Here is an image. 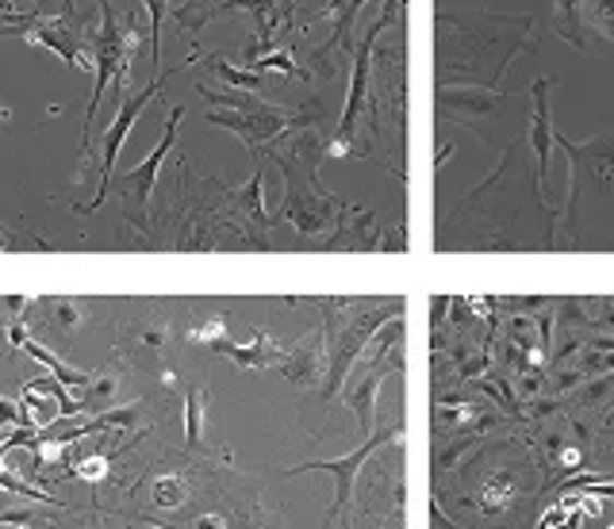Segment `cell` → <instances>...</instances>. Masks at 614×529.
Here are the masks:
<instances>
[{
    "label": "cell",
    "instance_id": "obj_9",
    "mask_svg": "<svg viewBox=\"0 0 614 529\" xmlns=\"http://www.w3.org/2000/svg\"><path fill=\"white\" fill-rule=\"evenodd\" d=\"M185 119V108H169V119H166V131H162L158 146L150 150L146 157H142L134 169L119 173L116 180H111V188L119 192V208H123V219L134 226V231H150V200H154V185H158V173L162 165H166V157L174 154L177 146V127H181Z\"/></svg>",
    "mask_w": 614,
    "mask_h": 529
},
{
    "label": "cell",
    "instance_id": "obj_3",
    "mask_svg": "<svg viewBox=\"0 0 614 529\" xmlns=\"http://www.w3.org/2000/svg\"><path fill=\"white\" fill-rule=\"evenodd\" d=\"M403 150H408V93H403V39L395 32L392 47L373 50V73L365 89V111L357 124L354 157L380 162L403 180Z\"/></svg>",
    "mask_w": 614,
    "mask_h": 529
},
{
    "label": "cell",
    "instance_id": "obj_8",
    "mask_svg": "<svg viewBox=\"0 0 614 529\" xmlns=\"http://www.w3.org/2000/svg\"><path fill=\"white\" fill-rule=\"evenodd\" d=\"M185 66H192V58H185L177 70H166V73H154V78L146 81L142 89H134V93H123L119 96V108H116V119H111V127L104 131L101 139V185H96L93 200L88 203H78V211H96L104 203V196L111 192V180H116V162H119V150L127 146V139H131V127L139 124V116L146 111L150 101H158L162 93H166V81H174L177 73L185 70Z\"/></svg>",
    "mask_w": 614,
    "mask_h": 529
},
{
    "label": "cell",
    "instance_id": "obj_11",
    "mask_svg": "<svg viewBox=\"0 0 614 529\" xmlns=\"http://www.w3.org/2000/svg\"><path fill=\"white\" fill-rule=\"evenodd\" d=\"M553 35L580 55L614 58V0H553Z\"/></svg>",
    "mask_w": 614,
    "mask_h": 529
},
{
    "label": "cell",
    "instance_id": "obj_15",
    "mask_svg": "<svg viewBox=\"0 0 614 529\" xmlns=\"http://www.w3.org/2000/svg\"><path fill=\"white\" fill-rule=\"evenodd\" d=\"M553 89H557V78H550V73H542V78L530 85V124H527V150L534 154V169H538V180L545 185V177H550V157L553 150H557V127H553V108H550V96Z\"/></svg>",
    "mask_w": 614,
    "mask_h": 529
},
{
    "label": "cell",
    "instance_id": "obj_4",
    "mask_svg": "<svg viewBox=\"0 0 614 529\" xmlns=\"http://www.w3.org/2000/svg\"><path fill=\"white\" fill-rule=\"evenodd\" d=\"M557 150H565L572 162V192H568V208L560 215L565 238L557 246H591V234H599V223L614 231V131L588 142H572L557 131Z\"/></svg>",
    "mask_w": 614,
    "mask_h": 529
},
{
    "label": "cell",
    "instance_id": "obj_23",
    "mask_svg": "<svg viewBox=\"0 0 614 529\" xmlns=\"http://www.w3.org/2000/svg\"><path fill=\"white\" fill-rule=\"evenodd\" d=\"M146 9V32H150V58H154V73H158V58H162V24L169 16V0H142Z\"/></svg>",
    "mask_w": 614,
    "mask_h": 529
},
{
    "label": "cell",
    "instance_id": "obj_6",
    "mask_svg": "<svg viewBox=\"0 0 614 529\" xmlns=\"http://www.w3.org/2000/svg\"><path fill=\"white\" fill-rule=\"evenodd\" d=\"M327 330V380L323 399H339L357 353L377 338L380 322L400 319L403 299H316Z\"/></svg>",
    "mask_w": 614,
    "mask_h": 529
},
{
    "label": "cell",
    "instance_id": "obj_27",
    "mask_svg": "<svg viewBox=\"0 0 614 529\" xmlns=\"http://www.w3.org/2000/svg\"><path fill=\"white\" fill-rule=\"evenodd\" d=\"M131 338L142 350H162V345H166V327H162V322H139V327L131 330Z\"/></svg>",
    "mask_w": 614,
    "mask_h": 529
},
{
    "label": "cell",
    "instance_id": "obj_7",
    "mask_svg": "<svg viewBox=\"0 0 614 529\" xmlns=\"http://www.w3.org/2000/svg\"><path fill=\"white\" fill-rule=\"evenodd\" d=\"M269 157H273L284 177V203L276 219L323 249L327 242H331V234L339 231L346 200L334 196L331 188L319 180V165H307L292 154H281V150H269Z\"/></svg>",
    "mask_w": 614,
    "mask_h": 529
},
{
    "label": "cell",
    "instance_id": "obj_10",
    "mask_svg": "<svg viewBox=\"0 0 614 529\" xmlns=\"http://www.w3.org/2000/svg\"><path fill=\"white\" fill-rule=\"evenodd\" d=\"M511 93L484 85H438V116L449 124H461L476 134L488 150H499V124H504V108Z\"/></svg>",
    "mask_w": 614,
    "mask_h": 529
},
{
    "label": "cell",
    "instance_id": "obj_18",
    "mask_svg": "<svg viewBox=\"0 0 614 529\" xmlns=\"http://www.w3.org/2000/svg\"><path fill=\"white\" fill-rule=\"evenodd\" d=\"M323 365H327V330H311L304 342H296L284 353L281 373L292 384H299V388H311L319 380V373H323Z\"/></svg>",
    "mask_w": 614,
    "mask_h": 529
},
{
    "label": "cell",
    "instance_id": "obj_28",
    "mask_svg": "<svg viewBox=\"0 0 614 529\" xmlns=\"http://www.w3.org/2000/svg\"><path fill=\"white\" fill-rule=\"evenodd\" d=\"M189 529H227V521H223V514L208 510V514H197Z\"/></svg>",
    "mask_w": 614,
    "mask_h": 529
},
{
    "label": "cell",
    "instance_id": "obj_13",
    "mask_svg": "<svg viewBox=\"0 0 614 529\" xmlns=\"http://www.w3.org/2000/svg\"><path fill=\"white\" fill-rule=\"evenodd\" d=\"M0 39H24L58 55L73 70H96L93 62V35H81V27L62 16H16L12 27H0Z\"/></svg>",
    "mask_w": 614,
    "mask_h": 529
},
{
    "label": "cell",
    "instance_id": "obj_17",
    "mask_svg": "<svg viewBox=\"0 0 614 529\" xmlns=\"http://www.w3.org/2000/svg\"><path fill=\"white\" fill-rule=\"evenodd\" d=\"M392 373H400V345L388 353L385 365H369L365 380L357 384V388H350L346 396H342L350 407H354V414H357V422H362L365 434H373V430H377V426H373V419H377V396H380V384H385Z\"/></svg>",
    "mask_w": 614,
    "mask_h": 529
},
{
    "label": "cell",
    "instance_id": "obj_19",
    "mask_svg": "<svg viewBox=\"0 0 614 529\" xmlns=\"http://www.w3.org/2000/svg\"><path fill=\"white\" fill-rule=\"evenodd\" d=\"M27 315H39L43 327L50 330H81L88 319V304L85 299H73V296H55V299H32Z\"/></svg>",
    "mask_w": 614,
    "mask_h": 529
},
{
    "label": "cell",
    "instance_id": "obj_12",
    "mask_svg": "<svg viewBox=\"0 0 614 529\" xmlns=\"http://www.w3.org/2000/svg\"><path fill=\"white\" fill-rule=\"evenodd\" d=\"M400 437H403V422H400V419L380 422V426L373 430V434H365V442L357 445V449L350 452V457H342V460H307V465L288 468L284 475H299V472H331V475H334V506H331V514H327V529H331L334 521H339L342 514H346L350 506H354L357 475H362L365 460H369L373 452L400 445Z\"/></svg>",
    "mask_w": 614,
    "mask_h": 529
},
{
    "label": "cell",
    "instance_id": "obj_14",
    "mask_svg": "<svg viewBox=\"0 0 614 529\" xmlns=\"http://www.w3.org/2000/svg\"><path fill=\"white\" fill-rule=\"evenodd\" d=\"M369 4V0H331L319 16H311L316 24H331V39L323 43L319 50H311V78H334V70H339V62L334 58L346 50V58L354 62V27H357V16H362V9Z\"/></svg>",
    "mask_w": 614,
    "mask_h": 529
},
{
    "label": "cell",
    "instance_id": "obj_26",
    "mask_svg": "<svg viewBox=\"0 0 614 529\" xmlns=\"http://www.w3.org/2000/svg\"><path fill=\"white\" fill-rule=\"evenodd\" d=\"M108 468H111V460L104 457V452H96V457H85V460H78V465L70 468L78 480H88V483H101L104 475H108Z\"/></svg>",
    "mask_w": 614,
    "mask_h": 529
},
{
    "label": "cell",
    "instance_id": "obj_32",
    "mask_svg": "<svg viewBox=\"0 0 614 529\" xmlns=\"http://www.w3.org/2000/svg\"><path fill=\"white\" fill-rule=\"evenodd\" d=\"M150 529H162V526H150Z\"/></svg>",
    "mask_w": 614,
    "mask_h": 529
},
{
    "label": "cell",
    "instance_id": "obj_25",
    "mask_svg": "<svg viewBox=\"0 0 614 529\" xmlns=\"http://www.w3.org/2000/svg\"><path fill=\"white\" fill-rule=\"evenodd\" d=\"M185 483L177 480V475H166V480H154V503L162 506V510H177V506H185Z\"/></svg>",
    "mask_w": 614,
    "mask_h": 529
},
{
    "label": "cell",
    "instance_id": "obj_22",
    "mask_svg": "<svg viewBox=\"0 0 614 529\" xmlns=\"http://www.w3.org/2000/svg\"><path fill=\"white\" fill-rule=\"evenodd\" d=\"M204 407H208L204 384H192L185 391V445L189 449H200V442H204Z\"/></svg>",
    "mask_w": 614,
    "mask_h": 529
},
{
    "label": "cell",
    "instance_id": "obj_30",
    "mask_svg": "<svg viewBox=\"0 0 614 529\" xmlns=\"http://www.w3.org/2000/svg\"><path fill=\"white\" fill-rule=\"evenodd\" d=\"M4 307H9L12 315H20V311H27V307H32V299H27V296H9V299H4Z\"/></svg>",
    "mask_w": 614,
    "mask_h": 529
},
{
    "label": "cell",
    "instance_id": "obj_33",
    "mask_svg": "<svg viewBox=\"0 0 614 529\" xmlns=\"http://www.w3.org/2000/svg\"><path fill=\"white\" fill-rule=\"evenodd\" d=\"M0 399H4V396H0Z\"/></svg>",
    "mask_w": 614,
    "mask_h": 529
},
{
    "label": "cell",
    "instance_id": "obj_21",
    "mask_svg": "<svg viewBox=\"0 0 614 529\" xmlns=\"http://www.w3.org/2000/svg\"><path fill=\"white\" fill-rule=\"evenodd\" d=\"M24 353H27V357L39 361V365L47 368V373L55 376V380H62L66 388H88V384H93V373H81V368H70L62 357H58L55 350H50V345H43L39 338H27Z\"/></svg>",
    "mask_w": 614,
    "mask_h": 529
},
{
    "label": "cell",
    "instance_id": "obj_2",
    "mask_svg": "<svg viewBox=\"0 0 614 529\" xmlns=\"http://www.w3.org/2000/svg\"><path fill=\"white\" fill-rule=\"evenodd\" d=\"M438 78L441 85L499 89L507 66L519 55H534L542 24L534 12L499 16V12H438Z\"/></svg>",
    "mask_w": 614,
    "mask_h": 529
},
{
    "label": "cell",
    "instance_id": "obj_16",
    "mask_svg": "<svg viewBox=\"0 0 614 529\" xmlns=\"http://www.w3.org/2000/svg\"><path fill=\"white\" fill-rule=\"evenodd\" d=\"M323 249H385V231H380V219L373 215L365 203H350L342 211L339 231L331 234Z\"/></svg>",
    "mask_w": 614,
    "mask_h": 529
},
{
    "label": "cell",
    "instance_id": "obj_20",
    "mask_svg": "<svg viewBox=\"0 0 614 529\" xmlns=\"http://www.w3.org/2000/svg\"><path fill=\"white\" fill-rule=\"evenodd\" d=\"M189 58H192V62H208V70H212L220 81H227L231 89H238V93H261V96H265V89L273 85V78H269V73L235 66V62H227L223 55H189Z\"/></svg>",
    "mask_w": 614,
    "mask_h": 529
},
{
    "label": "cell",
    "instance_id": "obj_1",
    "mask_svg": "<svg viewBox=\"0 0 614 529\" xmlns=\"http://www.w3.org/2000/svg\"><path fill=\"white\" fill-rule=\"evenodd\" d=\"M527 139L504 146L496 173L481 188L465 192L441 219V249H557L553 231L538 223H557V208L545 203V185L527 162Z\"/></svg>",
    "mask_w": 614,
    "mask_h": 529
},
{
    "label": "cell",
    "instance_id": "obj_31",
    "mask_svg": "<svg viewBox=\"0 0 614 529\" xmlns=\"http://www.w3.org/2000/svg\"><path fill=\"white\" fill-rule=\"evenodd\" d=\"M449 157H453V146H446V150H441V154H438V157H434V165H438V169H441V165H446V162H449Z\"/></svg>",
    "mask_w": 614,
    "mask_h": 529
},
{
    "label": "cell",
    "instance_id": "obj_5",
    "mask_svg": "<svg viewBox=\"0 0 614 529\" xmlns=\"http://www.w3.org/2000/svg\"><path fill=\"white\" fill-rule=\"evenodd\" d=\"M101 9V27L93 32V93L85 104V124H81V162H88L93 154V124H96V108H101L108 85H116V93H131V62L139 55L142 39L150 43V32H142V20L134 9L116 12L111 0H96Z\"/></svg>",
    "mask_w": 614,
    "mask_h": 529
},
{
    "label": "cell",
    "instance_id": "obj_29",
    "mask_svg": "<svg viewBox=\"0 0 614 529\" xmlns=\"http://www.w3.org/2000/svg\"><path fill=\"white\" fill-rule=\"evenodd\" d=\"M27 338H32V330H27L24 322H12V330H9V342L16 345V350H24V345H27Z\"/></svg>",
    "mask_w": 614,
    "mask_h": 529
},
{
    "label": "cell",
    "instance_id": "obj_24",
    "mask_svg": "<svg viewBox=\"0 0 614 529\" xmlns=\"http://www.w3.org/2000/svg\"><path fill=\"white\" fill-rule=\"evenodd\" d=\"M116 376H93V384L85 388V399H81V411H96L104 414V407L116 399Z\"/></svg>",
    "mask_w": 614,
    "mask_h": 529
}]
</instances>
